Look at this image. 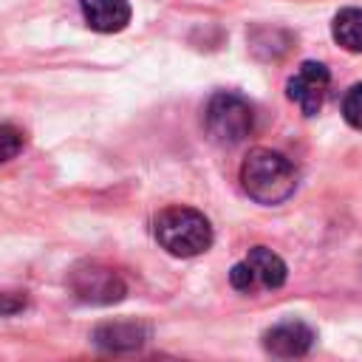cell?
Listing matches in <instances>:
<instances>
[{"mask_svg": "<svg viewBox=\"0 0 362 362\" xmlns=\"http://www.w3.org/2000/svg\"><path fill=\"white\" fill-rule=\"evenodd\" d=\"M240 184L252 201L274 206V204H283L294 192L297 173H294V164L283 153L257 147L240 164Z\"/></svg>", "mask_w": 362, "mask_h": 362, "instance_id": "1", "label": "cell"}, {"mask_svg": "<svg viewBox=\"0 0 362 362\" xmlns=\"http://www.w3.org/2000/svg\"><path fill=\"white\" fill-rule=\"evenodd\" d=\"M156 240L175 257H195L212 246V226L192 206H167L156 218Z\"/></svg>", "mask_w": 362, "mask_h": 362, "instance_id": "2", "label": "cell"}, {"mask_svg": "<svg viewBox=\"0 0 362 362\" xmlns=\"http://www.w3.org/2000/svg\"><path fill=\"white\" fill-rule=\"evenodd\" d=\"M204 127L218 144H238L255 130V107L240 93H215L204 107Z\"/></svg>", "mask_w": 362, "mask_h": 362, "instance_id": "3", "label": "cell"}, {"mask_svg": "<svg viewBox=\"0 0 362 362\" xmlns=\"http://www.w3.org/2000/svg\"><path fill=\"white\" fill-rule=\"evenodd\" d=\"M229 283L238 291H257V288H280L286 283V263L266 246L249 249V255L232 266Z\"/></svg>", "mask_w": 362, "mask_h": 362, "instance_id": "4", "label": "cell"}, {"mask_svg": "<svg viewBox=\"0 0 362 362\" xmlns=\"http://www.w3.org/2000/svg\"><path fill=\"white\" fill-rule=\"evenodd\" d=\"M68 286L76 300L90 303V305H110L124 297V280L113 269L99 266V263L76 266L68 277Z\"/></svg>", "mask_w": 362, "mask_h": 362, "instance_id": "5", "label": "cell"}, {"mask_svg": "<svg viewBox=\"0 0 362 362\" xmlns=\"http://www.w3.org/2000/svg\"><path fill=\"white\" fill-rule=\"evenodd\" d=\"M328 85H331V71L322 62L308 59L294 71L286 90H288V99L303 110V116H314L325 102Z\"/></svg>", "mask_w": 362, "mask_h": 362, "instance_id": "6", "label": "cell"}, {"mask_svg": "<svg viewBox=\"0 0 362 362\" xmlns=\"http://www.w3.org/2000/svg\"><path fill=\"white\" fill-rule=\"evenodd\" d=\"M311 342H314V331L300 320L277 322L274 328H269L263 334V348L272 356H280V359H291V356L308 354Z\"/></svg>", "mask_w": 362, "mask_h": 362, "instance_id": "7", "label": "cell"}, {"mask_svg": "<svg viewBox=\"0 0 362 362\" xmlns=\"http://www.w3.org/2000/svg\"><path fill=\"white\" fill-rule=\"evenodd\" d=\"M82 17L93 31L113 34L130 23V3L127 0H79Z\"/></svg>", "mask_w": 362, "mask_h": 362, "instance_id": "8", "label": "cell"}, {"mask_svg": "<svg viewBox=\"0 0 362 362\" xmlns=\"http://www.w3.org/2000/svg\"><path fill=\"white\" fill-rule=\"evenodd\" d=\"M144 334L147 331L136 322H105L96 328L93 339H96V345H102L107 351H130L144 342Z\"/></svg>", "mask_w": 362, "mask_h": 362, "instance_id": "9", "label": "cell"}, {"mask_svg": "<svg viewBox=\"0 0 362 362\" xmlns=\"http://www.w3.org/2000/svg\"><path fill=\"white\" fill-rule=\"evenodd\" d=\"M334 40L345 48V51H354L359 54L362 51V8H342L337 17H334Z\"/></svg>", "mask_w": 362, "mask_h": 362, "instance_id": "10", "label": "cell"}, {"mask_svg": "<svg viewBox=\"0 0 362 362\" xmlns=\"http://www.w3.org/2000/svg\"><path fill=\"white\" fill-rule=\"evenodd\" d=\"M342 116L351 127L362 130V82H356L342 99Z\"/></svg>", "mask_w": 362, "mask_h": 362, "instance_id": "11", "label": "cell"}, {"mask_svg": "<svg viewBox=\"0 0 362 362\" xmlns=\"http://www.w3.org/2000/svg\"><path fill=\"white\" fill-rule=\"evenodd\" d=\"M0 141H3V161H11L17 156V150L23 147V133L14 124H3L0 127Z\"/></svg>", "mask_w": 362, "mask_h": 362, "instance_id": "12", "label": "cell"}]
</instances>
